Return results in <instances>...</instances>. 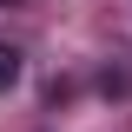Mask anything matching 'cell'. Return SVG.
<instances>
[{
  "mask_svg": "<svg viewBox=\"0 0 132 132\" xmlns=\"http://www.w3.org/2000/svg\"><path fill=\"white\" fill-rule=\"evenodd\" d=\"M20 86V46H0V93Z\"/></svg>",
  "mask_w": 132,
  "mask_h": 132,
  "instance_id": "obj_1",
  "label": "cell"
},
{
  "mask_svg": "<svg viewBox=\"0 0 132 132\" xmlns=\"http://www.w3.org/2000/svg\"><path fill=\"white\" fill-rule=\"evenodd\" d=\"M0 7H13V0H0Z\"/></svg>",
  "mask_w": 132,
  "mask_h": 132,
  "instance_id": "obj_2",
  "label": "cell"
}]
</instances>
